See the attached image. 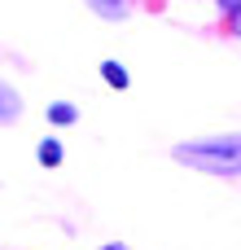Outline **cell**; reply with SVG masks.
Returning <instances> with one entry per match:
<instances>
[{"label":"cell","mask_w":241,"mask_h":250,"mask_svg":"<svg viewBox=\"0 0 241 250\" xmlns=\"http://www.w3.org/2000/svg\"><path fill=\"white\" fill-rule=\"evenodd\" d=\"M176 158L189 163V167H202L211 176H224L233 180L237 176V141H198V145H176Z\"/></svg>","instance_id":"cell-1"},{"label":"cell","mask_w":241,"mask_h":250,"mask_svg":"<svg viewBox=\"0 0 241 250\" xmlns=\"http://www.w3.org/2000/svg\"><path fill=\"white\" fill-rule=\"evenodd\" d=\"M18 114H22V97H18V92L0 79V123H13Z\"/></svg>","instance_id":"cell-2"},{"label":"cell","mask_w":241,"mask_h":250,"mask_svg":"<svg viewBox=\"0 0 241 250\" xmlns=\"http://www.w3.org/2000/svg\"><path fill=\"white\" fill-rule=\"evenodd\" d=\"M35 158L44 163V167H61V141H40V149H35Z\"/></svg>","instance_id":"cell-3"},{"label":"cell","mask_w":241,"mask_h":250,"mask_svg":"<svg viewBox=\"0 0 241 250\" xmlns=\"http://www.w3.org/2000/svg\"><path fill=\"white\" fill-rule=\"evenodd\" d=\"M101 18H110V22H119V18H127V0H88Z\"/></svg>","instance_id":"cell-4"},{"label":"cell","mask_w":241,"mask_h":250,"mask_svg":"<svg viewBox=\"0 0 241 250\" xmlns=\"http://www.w3.org/2000/svg\"><path fill=\"white\" fill-rule=\"evenodd\" d=\"M101 75H105V83H110V88H127V79H132L119 62H101Z\"/></svg>","instance_id":"cell-5"},{"label":"cell","mask_w":241,"mask_h":250,"mask_svg":"<svg viewBox=\"0 0 241 250\" xmlns=\"http://www.w3.org/2000/svg\"><path fill=\"white\" fill-rule=\"evenodd\" d=\"M48 119L66 127V123H75L79 114H75V105H70V101H53V105H48Z\"/></svg>","instance_id":"cell-6"},{"label":"cell","mask_w":241,"mask_h":250,"mask_svg":"<svg viewBox=\"0 0 241 250\" xmlns=\"http://www.w3.org/2000/svg\"><path fill=\"white\" fill-rule=\"evenodd\" d=\"M101 250H127V246H123V242H110V246H101Z\"/></svg>","instance_id":"cell-7"},{"label":"cell","mask_w":241,"mask_h":250,"mask_svg":"<svg viewBox=\"0 0 241 250\" xmlns=\"http://www.w3.org/2000/svg\"><path fill=\"white\" fill-rule=\"evenodd\" d=\"M220 4H224V9H228V13H233V9H237V0H220Z\"/></svg>","instance_id":"cell-8"}]
</instances>
